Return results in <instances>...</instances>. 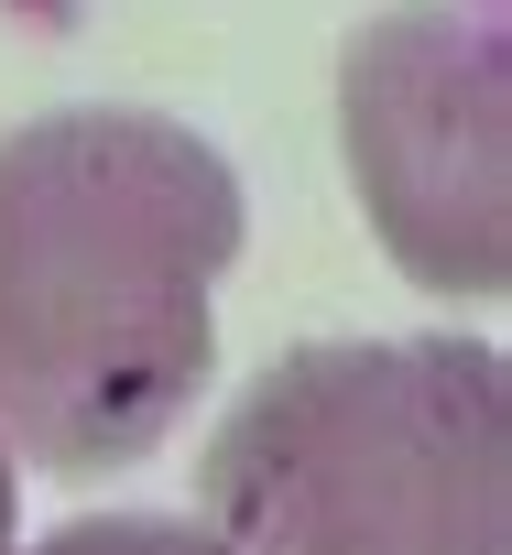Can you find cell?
<instances>
[{
  "label": "cell",
  "mask_w": 512,
  "mask_h": 555,
  "mask_svg": "<svg viewBox=\"0 0 512 555\" xmlns=\"http://www.w3.org/2000/svg\"><path fill=\"white\" fill-rule=\"evenodd\" d=\"M196 522L229 555H512V382L490 338H317L251 382Z\"/></svg>",
  "instance_id": "2"
},
{
  "label": "cell",
  "mask_w": 512,
  "mask_h": 555,
  "mask_svg": "<svg viewBox=\"0 0 512 555\" xmlns=\"http://www.w3.org/2000/svg\"><path fill=\"white\" fill-rule=\"evenodd\" d=\"M34 555H229L196 512H88L66 533H44Z\"/></svg>",
  "instance_id": "4"
},
{
  "label": "cell",
  "mask_w": 512,
  "mask_h": 555,
  "mask_svg": "<svg viewBox=\"0 0 512 555\" xmlns=\"http://www.w3.org/2000/svg\"><path fill=\"white\" fill-rule=\"evenodd\" d=\"M12 533H23V457L0 447V555H12Z\"/></svg>",
  "instance_id": "5"
},
{
  "label": "cell",
  "mask_w": 512,
  "mask_h": 555,
  "mask_svg": "<svg viewBox=\"0 0 512 555\" xmlns=\"http://www.w3.org/2000/svg\"><path fill=\"white\" fill-rule=\"evenodd\" d=\"M338 142L371 240L425 295L512 284V66L469 12H382L338 66Z\"/></svg>",
  "instance_id": "3"
},
{
  "label": "cell",
  "mask_w": 512,
  "mask_h": 555,
  "mask_svg": "<svg viewBox=\"0 0 512 555\" xmlns=\"http://www.w3.org/2000/svg\"><path fill=\"white\" fill-rule=\"evenodd\" d=\"M240 175L164 109H44L0 142V447L142 468L218 360Z\"/></svg>",
  "instance_id": "1"
}]
</instances>
